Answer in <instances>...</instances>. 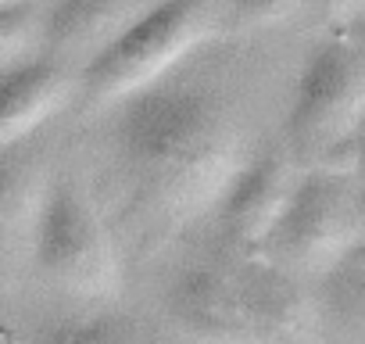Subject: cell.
Instances as JSON below:
<instances>
[{
  "label": "cell",
  "instance_id": "5b68a950",
  "mask_svg": "<svg viewBox=\"0 0 365 344\" xmlns=\"http://www.w3.org/2000/svg\"><path fill=\"white\" fill-rule=\"evenodd\" d=\"M361 248V176H329V172L301 168L290 201L265 244L255 251V262L312 287Z\"/></svg>",
  "mask_w": 365,
  "mask_h": 344
},
{
  "label": "cell",
  "instance_id": "4fadbf2b",
  "mask_svg": "<svg viewBox=\"0 0 365 344\" xmlns=\"http://www.w3.org/2000/svg\"><path fill=\"white\" fill-rule=\"evenodd\" d=\"M43 54V0L0 4V69Z\"/></svg>",
  "mask_w": 365,
  "mask_h": 344
},
{
  "label": "cell",
  "instance_id": "ba28073f",
  "mask_svg": "<svg viewBox=\"0 0 365 344\" xmlns=\"http://www.w3.org/2000/svg\"><path fill=\"white\" fill-rule=\"evenodd\" d=\"M54 172L58 165L40 136L0 151V283L29 276L33 237Z\"/></svg>",
  "mask_w": 365,
  "mask_h": 344
},
{
  "label": "cell",
  "instance_id": "9c48e42d",
  "mask_svg": "<svg viewBox=\"0 0 365 344\" xmlns=\"http://www.w3.org/2000/svg\"><path fill=\"white\" fill-rule=\"evenodd\" d=\"M76 93L79 72L47 54L0 69V151L36 140L51 122L76 108Z\"/></svg>",
  "mask_w": 365,
  "mask_h": 344
},
{
  "label": "cell",
  "instance_id": "3957f363",
  "mask_svg": "<svg viewBox=\"0 0 365 344\" xmlns=\"http://www.w3.org/2000/svg\"><path fill=\"white\" fill-rule=\"evenodd\" d=\"M361 122H365V61L354 33L322 36L301 61L283 147L297 168L329 176H361Z\"/></svg>",
  "mask_w": 365,
  "mask_h": 344
},
{
  "label": "cell",
  "instance_id": "6da1fadb",
  "mask_svg": "<svg viewBox=\"0 0 365 344\" xmlns=\"http://www.w3.org/2000/svg\"><path fill=\"white\" fill-rule=\"evenodd\" d=\"M219 47L86 118L93 147L90 172H79L125 262H154L208 226L233 176L269 140L255 129L244 76L215 58Z\"/></svg>",
  "mask_w": 365,
  "mask_h": 344
},
{
  "label": "cell",
  "instance_id": "52a82bcc",
  "mask_svg": "<svg viewBox=\"0 0 365 344\" xmlns=\"http://www.w3.org/2000/svg\"><path fill=\"white\" fill-rule=\"evenodd\" d=\"M297 172L301 168L294 165L287 147L279 140H265L255 158L233 176L208 219L215 251H226L233 258H255V251L265 244L290 201Z\"/></svg>",
  "mask_w": 365,
  "mask_h": 344
},
{
  "label": "cell",
  "instance_id": "5bb4252c",
  "mask_svg": "<svg viewBox=\"0 0 365 344\" xmlns=\"http://www.w3.org/2000/svg\"><path fill=\"white\" fill-rule=\"evenodd\" d=\"M315 0H230V40H258L297 22Z\"/></svg>",
  "mask_w": 365,
  "mask_h": 344
},
{
  "label": "cell",
  "instance_id": "8992f818",
  "mask_svg": "<svg viewBox=\"0 0 365 344\" xmlns=\"http://www.w3.org/2000/svg\"><path fill=\"white\" fill-rule=\"evenodd\" d=\"M161 308L187 344H265L244 294L240 262L226 251L179 262L161 287Z\"/></svg>",
  "mask_w": 365,
  "mask_h": 344
},
{
  "label": "cell",
  "instance_id": "7a4b0ae2",
  "mask_svg": "<svg viewBox=\"0 0 365 344\" xmlns=\"http://www.w3.org/2000/svg\"><path fill=\"white\" fill-rule=\"evenodd\" d=\"M226 40L230 0H158L129 33H122L108 51L79 69L76 115L86 122L150 90Z\"/></svg>",
  "mask_w": 365,
  "mask_h": 344
},
{
  "label": "cell",
  "instance_id": "e0dca14e",
  "mask_svg": "<svg viewBox=\"0 0 365 344\" xmlns=\"http://www.w3.org/2000/svg\"><path fill=\"white\" fill-rule=\"evenodd\" d=\"M0 4H19V0H0Z\"/></svg>",
  "mask_w": 365,
  "mask_h": 344
},
{
  "label": "cell",
  "instance_id": "9a60e30c",
  "mask_svg": "<svg viewBox=\"0 0 365 344\" xmlns=\"http://www.w3.org/2000/svg\"><path fill=\"white\" fill-rule=\"evenodd\" d=\"M315 8L329 33H354L365 11V0H315Z\"/></svg>",
  "mask_w": 365,
  "mask_h": 344
},
{
  "label": "cell",
  "instance_id": "277c9868",
  "mask_svg": "<svg viewBox=\"0 0 365 344\" xmlns=\"http://www.w3.org/2000/svg\"><path fill=\"white\" fill-rule=\"evenodd\" d=\"M125 273L129 262L83 172L58 165L33 237L29 276L76 308H104L122 298Z\"/></svg>",
  "mask_w": 365,
  "mask_h": 344
},
{
  "label": "cell",
  "instance_id": "30bf717a",
  "mask_svg": "<svg viewBox=\"0 0 365 344\" xmlns=\"http://www.w3.org/2000/svg\"><path fill=\"white\" fill-rule=\"evenodd\" d=\"M154 4L158 0H43V54L79 72Z\"/></svg>",
  "mask_w": 365,
  "mask_h": 344
},
{
  "label": "cell",
  "instance_id": "8fae6325",
  "mask_svg": "<svg viewBox=\"0 0 365 344\" xmlns=\"http://www.w3.org/2000/svg\"><path fill=\"white\" fill-rule=\"evenodd\" d=\"M319 344H365V248L312 283Z\"/></svg>",
  "mask_w": 365,
  "mask_h": 344
},
{
  "label": "cell",
  "instance_id": "7c38bea8",
  "mask_svg": "<svg viewBox=\"0 0 365 344\" xmlns=\"http://www.w3.org/2000/svg\"><path fill=\"white\" fill-rule=\"evenodd\" d=\"M26 337L29 344H140L136 326H129L122 315L104 312V308L65 312L58 319L40 323Z\"/></svg>",
  "mask_w": 365,
  "mask_h": 344
},
{
  "label": "cell",
  "instance_id": "2e32d148",
  "mask_svg": "<svg viewBox=\"0 0 365 344\" xmlns=\"http://www.w3.org/2000/svg\"><path fill=\"white\" fill-rule=\"evenodd\" d=\"M0 344H29V337L15 326V323H8V319H0Z\"/></svg>",
  "mask_w": 365,
  "mask_h": 344
}]
</instances>
